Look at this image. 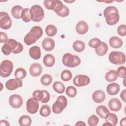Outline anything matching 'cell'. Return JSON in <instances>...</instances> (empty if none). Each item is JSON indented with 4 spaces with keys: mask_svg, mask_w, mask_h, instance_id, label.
I'll use <instances>...</instances> for the list:
<instances>
[{
    "mask_svg": "<svg viewBox=\"0 0 126 126\" xmlns=\"http://www.w3.org/2000/svg\"><path fill=\"white\" fill-rule=\"evenodd\" d=\"M39 108L38 101L33 97L30 98L26 102V109L28 113L34 114L38 111Z\"/></svg>",
    "mask_w": 126,
    "mask_h": 126,
    "instance_id": "10",
    "label": "cell"
},
{
    "mask_svg": "<svg viewBox=\"0 0 126 126\" xmlns=\"http://www.w3.org/2000/svg\"><path fill=\"white\" fill-rule=\"evenodd\" d=\"M117 33L121 36H125L126 35V26L125 24L120 25L117 28Z\"/></svg>",
    "mask_w": 126,
    "mask_h": 126,
    "instance_id": "45",
    "label": "cell"
},
{
    "mask_svg": "<svg viewBox=\"0 0 126 126\" xmlns=\"http://www.w3.org/2000/svg\"><path fill=\"white\" fill-rule=\"evenodd\" d=\"M0 40L1 43H6L8 40L7 35L6 33L2 32H0Z\"/></svg>",
    "mask_w": 126,
    "mask_h": 126,
    "instance_id": "48",
    "label": "cell"
},
{
    "mask_svg": "<svg viewBox=\"0 0 126 126\" xmlns=\"http://www.w3.org/2000/svg\"><path fill=\"white\" fill-rule=\"evenodd\" d=\"M106 91L110 95H115L120 91V88L118 84L113 83L108 84L106 87Z\"/></svg>",
    "mask_w": 126,
    "mask_h": 126,
    "instance_id": "20",
    "label": "cell"
},
{
    "mask_svg": "<svg viewBox=\"0 0 126 126\" xmlns=\"http://www.w3.org/2000/svg\"><path fill=\"white\" fill-rule=\"evenodd\" d=\"M44 96V91L36 90L34 91L32 93V97L37 101H41Z\"/></svg>",
    "mask_w": 126,
    "mask_h": 126,
    "instance_id": "41",
    "label": "cell"
},
{
    "mask_svg": "<svg viewBox=\"0 0 126 126\" xmlns=\"http://www.w3.org/2000/svg\"><path fill=\"white\" fill-rule=\"evenodd\" d=\"M31 17L33 22L41 21L44 17V12L42 7L39 5H34L30 8Z\"/></svg>",
    "mask_w": 126,
    "mask_h": 126,
    "instance_id": "5",
    "label": "cell"
},
{
    "mask_svg": "<svg viewBox=\"0 0 126 126\" xmlns=\"http://www.w3.org/2000/svg\"><path fill=\"white\" fill-rule=\"evenodd\" d=\"M120 124L121 126H125L126 125V117H124L121 120Z\"/></svg>",
    "mask_w": 126,
    "mask_h": 126,
    "instance_id": "51",
    "label": "cell"
},
{
    "mask_svg": "<svg viewBox=\"0 0 126 126\" xmlns=\"http://www.w3.org/2000/svg\"><path fill=\"white\" fill-rule=\"evenodd\" d=\"M90 83V79L89 76L84 74H79L75 76L73 79L74 85L78 87H82L87 86Z\"/></svg>",
    "mask_w": 126,
    "mask_h": 126,
    "instance_id": "8",
    "label": "cell"
},
{
    "mask_svg": "<svg viewBox=\"0 0 126 126\" xmlns=\"http://www.w3.org/2000/svg\"><path fill=\"white\" fill-rule=\"evenodd\" d=\"M23 9V7L20 5H17L14 6L11 10L12 16L16 19H20L21 18V14Z\"/></svg>",
    "mask_w": 126,
    "mask_h": 126,
    "instance_id": "26",
    "label": "cell"
},
{
    "mask_svg": "<svg viewBox=\"0 0 126 126\" xmlns=\"http://www.w3.org/2000/svg\"><path fill=\"white\" fill-rule=\"evenodd\" d=\"M42 71V67L39 63H33L32 64L30 67L29 72L30 74L33 77H37L39 76Z\"/></svg>",
    "mask_w": 126,
    "mask_h": 126,
    "instance_id": "17",
    "label": "cell"
},
{
    "mask_svg": "<svg viewBox=\"0 0 126 126\" xmlns=\"http://www.w3.org/2000/svg\"><path fill=\"white\" fill-rule=\"evenodd\" d=\"M8 102L12 107L18 108L22 105L23 100L21 95L18 94H13L9 97Z\"/></svg>",
    "mask_w": 126,
    "mask_h": 126,
    "instance_id": "13",
    "label": "cell"
},
{
    "mask_svg": "<svg viewBox=\"0 0 126 126\" xmlns=\"http://www.w3.org/2000/svg\"><path fill=\"white\" fill-rule=\"evenodd\" d=\"M75 126H83V125H84V126H86V124L83 122V121H78L75 124Z\"/></svg>",
    "mask_w": 126,
    "mask_h": 126,
    "instance_id": "52",
    "label": "cell"
},
{
    "mask_svg": "<svg viewBox=\"0 0 126 126\" xmlns=\"http://www.w3.org/2000/svg\"><path fill=\"white\" fill-rule=\"evenodd\" d=\"M104 119L106 122H108L114 126L117 125L118 122L117 116L114 113L110 112L106 115Z\"/></svg>",
    "mask_w": 126,
    "mask_h": 126,
    "instance_id": "28",
    "label": "cell"
},
{
    "mask_svg": "<svg viewBox=\"0 0 126 126\" xmlns=\"http://www.w3.org/2000/svg\"><path fill=\"white\" fill-rule=\"evenodd\" d=\"M23 86V81L21 79L15 78L8 80L5 83V87L10 91L16 90Z\"/></svg>",
    "mask_w": 126,
    "mask_h": 126,
    "instance_id": "11",
    "label": "cell"
},
{
    "mask_svg": "<svg viewBox=\"0 0 126 126\" xmlns=\"http://www.w3.org/2000/svg\"><path fill=\"white\" fill-rule=\"evenodd\" d=\"M53 88L55 92L59 94H62L65 91L64 84L59 81H56L53 84Z\"/></svg>",
    "mask_w": 126,
    "mask_h": 126,
    "instance_id": "34",
    "label": "cell"
},
{
    "mask_svg": "<svg viewBox=\"0 0 126 126\" xmlns=\"http://www.w3.org/2000/svg\"><path fill=\"white\" fill-rule=\"evenodd\" d=\"M80 58L70 53H65L62 58V63L65 66L73 68L78 66L81 63Z\"/></svg>",
    "mask_w": 126,
    "mask_h": 126,
    "instance_id": "3",
    "label": "cell"
},
{
    "mask_svg": "<svg viewBox=\"0 0 126 126\" xmlns=\"http://www.w3.org/2000/svg\"><path fill=\"white\" fill-rule=\"evenodd\" d=\"M69 14V8L65 6V5H63V9L61 10V11L57 13V14L61 17H67Z\"/></svg>",
    "mask_w": 126,
    "mask_h": 126,
    "instance_id": "44",
    "label": "cell"
},
{
    "mask_svg": "<svg viewBox=\"0 0 126 126\" xmlns=\"http://www.w3.org/2000/svg\"><path fill=\"white\" fill-rule=\"evenodd\" d=\"M1 51L2 53L6 55H9L12 53V49L9 44L7 43H5L1 47Z\"/></svg>",
    "mask_w": 126,
    "mask_h": 126,
    "instance_id": "43",
    "label": "cell"
},
{
    "mask_svg": "<svg viewBox=\"0 0 126 126\" xmlns=\"http://www.w3.org/2000/svg\"><path fill=\"white\" fill-rule=\"evenodd\" d=\"M109 43L112 48L118 49L122 46L123 42L120 38L114 36L110 38L109 40Z\"/></svg>",
    "mask_w": 126,
    "mask_h": 126,
    "instance_id": "21",
    "label": "cell"
},
{
    "mask_svg": "<svg viewBox=\"0 0 126 126\" xmlns=\"http://www.w3.org/2000/svg\"><path fill=\"white\" fill-rule=\"evenodd\" d=\"M12 25V20L9 14L4 11L0 12V27L4 30L9 29Z\"/></svg>",
    "mask_w": 126,
    "mask_h": 126,
    "instance_id": "9",
    "label": "cell"
},
{
    "mask_svg": "<svg viewBox=\"0 0 126 126\" xmlns=\"http://www.w3.org/2000/svg\"><path fill=\"white\" fill-rule=\"evenodd\" d=\"M63 5L64 4H63L61 0H57V4H56V6L54 10V12L56 14L60 12L61 11V10L63 9Z\"/></svg>",
    "mask_w": 126,
    "mask_h": 126,
    "instance_id": "47",
    "label": "cell"
},
{
    "mask_svg": "<svg viewBox=\"0 0 126 126\" xmlns=\"http://www.w3.org/2000/svg\"><path fill=\"white\" fill-rule=\"evenodd\" d=\"M105 97L106 95L105 93L101 90L95 91L93 92L92 95L93 100L96 103H100L103 102Z\"/></svg>",
    "mask_w": 126,
    "mask_h": 126,
    "instance_id": "14",
    "label": "cell"
},
{
    "mask_svg": "<svg viewBox=\"0 0 126 126\" xmlns=\"http://www.w3.org/2000/svg\"><path fill=\"white\" fill-rule=\"evenodd\" d=\"M61 78L63 81H69L72 78V74L70 70L65 69L62 72L61 74Z\"/></svg>",
    "mask_w": 126,
    "mask_h": 126,
    "instance_id": "36",
    "label": "cell"
},
{
    "mask_svg": "<svg viewBox=\"0 0 126 126\" xmlns=\"http://www.w3.org/2000/svg\"><path fill=\"white\" fill-rule=\"evenodd\" d=\"M65 93L69 97L73 98L77 94V89L72 86H69L66 88Z\"/></svg>",
    "mask_w": 126,
    "mask_h": 126,
    "instance_id": "38",
    "label": "cell"
},
{
    "mask_svg": "<svg viewBox=\"0 0 126 126\" xmlns=\"http://www.w3.org/2000/svg\"><path fill=\"white\" fill-rule=\"evenodd\" d=\"M64 1L67 2V3H72V2H73L74 1V0H72V1H68V0L66 1V0H64Z\"/></svg>",
    "mask_w": 126,
    "mask_h": 126,
    "instance_id": "54",
    "label": "cell"
},
{
    "mask_svg": "<svg viewBox=\"0 0 126 126\" xmlns=\"http://www.w3.org/2000/svg\"><path fill=\"white\" fill-rule=\"evenodd\" d=\"M55 46L54 40L50 37H46L42 41V46L43 49L48 52L52 51Z\"/></svg>",
    "mask_w": 126,
    "mask_h": 126,
    "instance_id": "15",
    "label": "cell"
},
{
    "mask_svg": "<svg viewBox=\"0 0 126 126\" xmlns=\"http://www.w3.org/2000/svg\"><path fill=\"white\" fill-rule=\"evenodd\" d=\"M44 96L43 99L40 101L42 103H45L49 102L50 99V94L46 90H44Z\"/></svg>",
    "mask_w": 126,
    "mask_h": 126,
    "instance_id": "46",
    "label": "cell"
},
{
    "mask_svg": "<svg viewBox=\"0 0 126 126\" xmlns=\"http://www.w3.org/2000/svg\"><path fill=\"white\" fill-rule=\"evenodd\" d=\"M27 75V72L26 70L22 67L18 68L16 69L14 72V76L16 78L20 79H23L25 78Z\"/></svg>",
    "mask_w": 126,
    "mask_h": 126,
    "instance_id": "35",
    "label": "cell"
},
{
    "mask_svg": "<svg viewBox=\"0 0 126 126\" xmlns=\"http://www.w3.org/2000/svg\"><path fill=\"white\" fill-rule=\"evenodd\" d=\"M43 63L47 67H52L55 64V58L52 54H46L43 57Z\"/></svg>",
    "mask_w": 126,
    "mask_h": 126,
    "instance_id": "22",
    "label": "cell"
},
{
    "mask_svg": "<svg viewBox=\"0 0 126 126\" xmlns=\"http://www.w3.org/2000/svg\"><path fill=\"white\" fill-rule=\"evenodd\" d=\"M118 78V75L116 71L114 70H110L105 75V79L108 82H113Z\"/></svg>",
    "mask_w": 126,
    "mask_h": 126,
    "instance_id": "27",
    "label": "cell"
},
{
    "mask_svg": "<svg viewBox=\"0 0 126 126\" xmlns=\"http://www.w3.org/2000/svg\"><path fill=\"white\" fill-rule=\"evenodd\" d=\"M101 42L102 41L100 40V39L95 37V38H93L91 39L89 41L88 44H89V46L91 48L93 49H95L100 45Z\"/></svg>",
    "mask_w": 126,
    "mask_h": 126,
    "instance_id": "39",
    "label": "cell"
},
{
    "mask_svg": "<svg viewBox=\"0 0 126 126\" xmlns=\"http://www.w3.org/2000/svg\"><path fill=\"white\" fill-rule=\"evenodd\" d=\"M21 17L24 22H29L32 19L30 14V9L28 8H24L21 14Z\"/></svg>",
    "mask_w": 126,
    "mask_h": 126,
    "instance_id": "30",
    "label": "cell"
},
{
    "mask_svg": "<svg viewBox=\"0 0 126 126\" xmlns=\"http://www.w3.org/2000/svg\"><path fill=\"white\" fill-rule=\"evenodd\" d=\"M103 15L105 18L106 24L110 26L116 24L120 19L118 9L114 6L106 7L103 11Z\"/></svg>",
    "mask_w": 126,
    "mask_h": 126,
    "instance_id": "1",
    "label": "cell"
},
{
    "mask_svg": "<svg viewBox=\"0 0 126 126\" xmlns=\"http://www.w3.org/2000/svg\"><path fill=\"white\" fill-rule=\"evenodd\" d=\"M13 69V63L8 60L1 62L0 65V74L2 77H7L11 73Z\"/></svg>",
    "mask_w": 126,
    "mask_h": 126,
    "instance_id": "7",
    "label": "cell"
},
{
    "mask_svg": "<svg viewBox=\"0 0 126 126\" xmlns=\"http://www.w3.org/2000/svg\"><path fill=\"white\" fill-rule=\"evenodd\" d=\"M0 125L1 126H10V124L9 123V122L5 120H1L0 121Z\"/></svg>",
    "mask_w": 126,
    "mask_h": 126,
    "instance_id": "50",
    "label": "cell"
},
{
    "mask_svg": "<svg viewBox=\"0 0 126 126\" xmlns=\"http://www.w3.org/2000/svg\"><path fill=\"white\" fill-rule=\"evenodd\" d=\"M32 122L31 118L28 115H23L19 119V124L21 126H30Z\"/></svg>",
    "mask_w": 126,
    "mask_h": 126,
    "instance_id": "29",
    "label": "cell"
},
{
    "mask_svg": "<svg viewBox=\"0 0 126 126\" xmlns=\"http://www.w3.org/2000/svg\"><path fill=\"white\" fill-rule=\"evenodd\" d=\"M108 59L112 64L116 65L123 64L126 62L125 54L119 51H112L109 54Z\"/></svg>",
    "mask_w": 126,
    "mask_h": 126,
    "instance_id": "6",
    "label": "cell"
},
{
    "mask_svg": "<svg viewBox=\"0 0 126 126\" xmlns=\"http://www.w3.org/2000/svg\"><path fill=\"white\" fill-rule=\"evenodd\" d=\"M105 125H106V126H112V124H111L110 123H109L108 122H106L105 123L103 124V126H105Z\"/></svg>",
    "mask_w": 126,
    "mask_h": 126,
    "instance_id": "53",
    "label": "cell"
},
{
    "mask_svg": "<svg viewBox=\"0 0 126 126\" xmlns=\"http://www.w3.org/2000/svg\"><path fill=\"white\" fill-rule=\"evenodd\" d=\"M96 113L100 118L104 119L106 115L109 113V110L105 105H100L96 107Z\"/></svg>",
    "mask_w": 126,
    "mask_h": 126,
    "instance_id": "24",
    "label": "cell"
},
{
    "mask_svg": "<svg viewBox=\"0 0 126 126\" xmlns=\"http://www.w3.org/2000/svg\"><path fill=\"white\" fill-rule=\"evenodd\" d=\"M108 105L110 110L112 111L118 112L122 108V103L120 100L117 98L110 99L108 101Z\"/></svg>",
    "mask_w": 126,
    "mask_h": 126,
    "instance_id": "16",
    "label": "cell"
},
{
    "mask_svg": "<svg viewBox=\"0 0 126 126\" xmlns=\"http://www.w3.org/2000/svg\"><path fill=\"white\" fill-rule=\"evenodd\" d=\"M67 105V100L64 95H60L52 105V111L54 113L59 114L63 112Z\"/></svg>",
    "mask_w": 126,
    "mask_h": 126,
    "instance_id": "4",
    "label": "cell"
},
{
    "mask_svg": "<svg viewBox=\"0 0 126 126\" xmlns=\"http://www.w3.org/2000/svg\"><path fill=\"white\" fill-rule=\"evenodd\" d=\"M43 35L42 29L38 26H33L30 32L25 36L24 42L27 45H31L35 43Z\"/></svg>",
    "mask_w": 126,
    "mask_h": 126,
    "instance_id": "2",
    "label": "cell"
},
{
    "mask_svg": "<svg viewBox=\"0 0 126 126\" xmlns=\"http://www.w3.org/2000/svg\"><path fill=\"white\" fill-rule=\"evenodd\" d=\"M99 122L98 118L95 115L90 116L88 119V124L90 126H96Z\"/></svg>",
    "mask_w": 126,
    "mask_h": 126,
    "instance_id": "40",
    "label": "cell"
},
{
    "mask_svg": "<svg viewBox=\"0 0 126 126\" xmlns=\"http://www.w3.org/2000/svg\"><path fill=\"white\" fill-rule=\"evenodd\" d=\"M118 76L121 78L126 79V69L125 66H121L119 67L116 71Z\"/></svg>",
    "mask_w": 126,
    "mask_h": 126,
    "instance_id": "42",
    "label": "cell"
},
{
    "mask_svg": "<svg viewBox=\"0 0 126 126\" xmlns=\"http://www.w3.org/2000/svg\"><path fill=\"white\" fill-rule=\"evenodd\" d=\"M6 43L9 44L12 49V53L14 54H17L21 53L23 50V45L19 42H17L14 39H8Z\"/></svg>",
    "mask_w": 126,
    "mask_h": 126,
    "instance_id": "12",
    "label": "cell"
},
{
    "mask_svg": "<svg viewBox=\"0 0 126 126\" xmlns=\"http://www.w3.org/2000/svg\"><path fill=\"white\" fill-rule=\"evenodd\" d=\"M126 90L124 89V90H123L121 92V93L120 94V97H121V99L123 100V101L125 102H126Z\"/></svg>",
    "mask_w": 126,
    "mask_h": 126,
    "instance_id": "49",
    "label": "cell"
},
{
    "mask_svg": "<svg viewBox=\"0 0 126 126\" xmlns=\"http://www.w3.org/2000/svg\"><path fill=\"white\" fill-rule=\"evenodd\" d=\"M89 29L88 24L84 21H80L76 25L75 30L76 32L80 35L86 34Z\"/></svg>",
    "mask_w": 126,
    "mask_h": 126,
    "instance_id": "18",
    "label": "cell"
},
{
    "mask_svg": "<svg viewBox=\"0 0 126 126\" xmlns=\"http://www.w3.org/2000/svg\"><path fill=\"white\" fill-rule=\"evenodd\" d=\"M72 47L75 51L80 53L85 50V44L83 41L77 40L73 43Z\"/></svg>",
    "mask_w": 126,
    "mask_h": 126,
    "instance_id": "25",
    "label": "cell"
},
{
    "mask_svg": "<svg viewBox=\"0 0 126 126\" xmlns=\"http://www.w3.org/2000/svg\"><path fill=\"white\" fill-rule=\"evenodd\" d=\"M29 54L32 59L37 60L41 57L40 48L38 46H33L30 48Z\"/></svg>",
    "mask_w": 126,
    "mask_h": 126,
    "instance_id": "19",
    "label": "cell"
},
{
    "mask_svg": "<svg viewBox=\"0 0 126 126\" xmlns=\"http://www.w3.org/2000/svg\"><path fill=\"white\" fill-rule=\"evenodd\" d=\"M53 81L52 76L49 74H44L40 78V83L45 86H49Z\"/></svg>",
    "mask_w": 126,
    "mask_h": 126,
    "instance_id": "32",
    "label": "cell"
},
{
    "mask_svg": "<svg viewBox=\"0 0 126 126\" xmlns=\"http://www.w3.org/2000/svg\"><path fill=\"white\" fill-rule=\"evenodd\" d=\"M43 3L46 9L54 10L57 4V0H45Z\"/></svg>",
    "mask_w": 126,
    "mask_h": 126,
    "instance_id": "37",
    "label": "cell"
},
{
    "mask_svg": "<svg viewBox=\"0 0 126 126\" xmlns=\"http://www.w3.org/2000/svg\"><path fill=\"white\" fill-rule=\"evenodd\" d=\"M45 33L48 36H54L57 33V29L54 25H48L45 28Z\"/></svg>",
    "mask_w": 126,
    "mask_h": 126,
    "instance_id": "31",
    "label": "cell"
},
{
    "mask_svg": "<svg viewBox=\"0 0 126 126\" xmlns=\"http://www.w3.org/2000/svg\"><path fill=\"white\" fill-rule=\"evenodd\" d=\"M51 109L48 105L44 104L41 106L39 110V114L44 117L49 116L51 114Z\"/></svg>",
    "mask_w": 126,
    "mask_h": 126,
    "instance_id": "33",
    "label": "cell"
},
{
    "mask_svg": "<svg viewBox=\"0 0 126 126\" xmlns=\"http://www.w3.org/2000/svg\"><path fill=\"white\" fill-rule=\"evenodd\" d=\"M108 50V47L107 44L104 42H101L100 45L95 49V51L99 56H103L107 53Z\"/></svg>",
    "mask_w": 126,
    "mask_h": 126,
    "instance_id": "23",
    "label": "cell"
}]
</instances>
